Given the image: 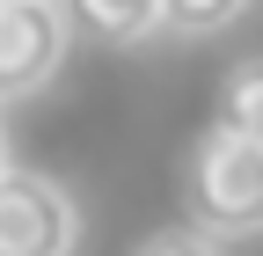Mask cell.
<instances>
[{
	"mask_svg": "<svg viewBox=\"0 0 263 256\" xmlns=\"http://www.w3.org/2000/svg\"><path fill=\"white\" fill-rule=\"evenodd\" d=\"M190 220L219 242L263 234V147L234 124H212L190 147Z\"/></svg>",
	"mask_w": 263,
	"mask_h": 256,
	"instance_id": "1",
	"label": "cell"
},
{
	"mask_svg": "<svg viewBox=\"0 0 263 256\" xmlns=\"http://www.w3.org/2000/svg\"><path fill=\"white\" fill-rule=\"evenodd\" d=\"M81 249V205L44 169H0V256H73Z\"/></svg>",
	"mask_w": 263,
	"mask_h": 256,
	"instance_id": "2",
	"label": "cell"
},
{
	"mask_svg": "<svg viewBox=\"0 0 263 256\" xmlns=\"http://www.w3.org/2000/svg\"><path fill=\"white\" fill-rule=\"evenodd\" d=\"M66 66V8L59 0H0V103L37 95Z\"/></svg>",
	"mask_w": 263,
	"mask_h": 256,
	"instance_id": "3",
	"label": "cell"
},
{
	"mask_svg": "<svg viewBox=\"0 0 263 256\" xmlns=\"http://www.w3.org/2000/svg\"><path fill=\"white\" fill-rule=\"evenodd\" d=\"M73 15L103 44H139L146 29H161V0H73Z\"/></svg>",
	"mask_w": 263,
	"mask_h": 256,
	"instance_id": "4",
	"label": "cell"
},
{
	"mask_svg": "<svg viewBox=\"0 0 263 256\" xmlns=\"http://www.w3.org/2000/svg\"><path fill=\"white\" fill-rule=\"evenodd\" d=\"M219 124H234L241 139L263 147V59H241L219 88Z\"/></svg>",
	"mask_w": 263,
	"mask_h": 256,
	"instance_id": "5",
	"label": "cell"
},
{
	"mask_svg": "<svg viewBox=\"0 0 263 256\" xmlns=\"http://www.w3.org/2000/svg\"><path fill=\"white\" fill-rule=\"evenodd\" d=\"M249 15V0H161V29L176 37H219Z\"/></svg>",
	"mask_w": 263,
	"mask_h": 256,
	"instance_id": "6",
	"label": "cell"
},
{
	"mask_svg": "<svg viewBox=\"0 0 263 256\" xmlns=\"http://www.w3.org/2000/svg\"><path fill=\"white\" fill-rule=\"evenodd\" d=\"M132 256H227V249H219V234H205V227L190 220V227H161V234H146Z\"/></svg>",
	"mask_w": 263,
	"mask_h": 256,
	"instance_id": "7",
	"label": "cell"
},
{
	"mask_svg": "<svg viewBox=\"0 0 263 256\" xmlns=\"http://www.w3.org/2000/svg\"><path fill=\"white\" fill-rule=\"evenodd\" d=\"M0 169H8V139H0Z\"/></svg>",
	"mask_w": 263,
	"mask_h": 256,
	"instance_id": "8",
	"label": "cell"
}]
</instances>
